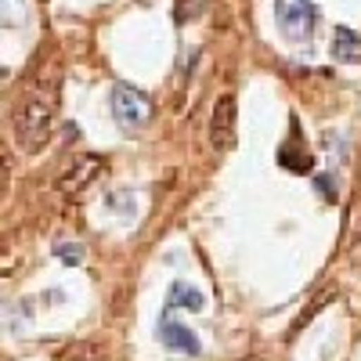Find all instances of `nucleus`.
<instances>
[{"instance_id": "nucleus-5", "label": "nucleus", "mask_w": 361, "mask_h": 361, "mask_svg": "<svg viewBox=\"0 0 361 361\" xmlns=\"http://www.w3.org/2000/svg\"><path fill=\"white\" fill-rule=\"evenodd\" d=\"M159 343L170 347V350H177V354H192V357L202 350L199 336L192 333L188 325H180L173 318V311H163V318H159Z\"/></svg>"}, {"instance_id": "nucleus-12", "label": "nucleus", "mask_w": 361, "mask_h": 361, "mask_svg": "<svg viewBox=\"0 0 361 361\" xmlns=\"http://www.w3.org/2000/svg\"><path fill=\"white\" fill-rule=\"evenodd\" d=\"M318 188H322V195H325V199H336V192H333V180H329V177H318Z\"/></svg>"}, {"instance_id": "nucleus-9", "label": "nucleus", "mask_w": 361, "mask_h": 361, "mask_svg": "<svg viewBox=\"0 0 361 361\" xmlns=\"http://www.w3.org/2000/svg\"><path fill=\"white\" fill-rule=\"evenodd\" d=\"M62 361H109V357H105V350L98 343H76V347L66 350Z\"/></svg>"}, {"instance_id": "nucleus-2", "label": "nucleus", "mask_w": 361, "mask_h": 361, "mask_svg": "<svg viewBox=\"0 0 361 361\" xmlns=\"http://www.w3.org/2000/svg\"><path fill=\"white\" fill-rule=\"evenodd\" d=\"M109 109L116 116V123L123 127L127 134L141 130L148 119H152V102H148V94H145V90H137V87H130V83H112Z\"/></svg>"}, {"instance_id": "nucleus-1", "label": "nucleus", "mask_w": 361, "mask_h": 361, "mask_svg": "<svg viewBox=\"0 0 361 361\" xmlns=\"http://www.w3.org/2000/svg\"><path fill=\"white\" fill-rule=\"evenodd\" d=\"M54 109H58V87L47 69L37 73V80L29 83L25 98L15 109V137L22 145V152H40L51 137L54 127Z\"/></svg>"}, {"instance_id": "nucleus-6", "label": "nucleus", "mask_w": 361, "mask_h": 361, "mask_svg": "<svg viewBox=\"0 0 361 361\" xmlns=\"http://www.w3.org/2000/svg\"><path fill=\"white\" fill-rule=\"evenodd\" d=\"M102 173V156H76L66 173L58 177V192H80Z\"/></svg>"}, {"instance_id": "nucleus-3", "label": "nucleus", "mask_w": 361, "mask_h": 361, "mask_svg": "<svg viewBox=\"0 0 361 361\" xmlns=\"http://www.w3.org/2000/svg\"><path fill=\"white\" fill-rule=\"evenodd\" d=\"M275 22L289 44H307L314 33V4L311 0H275Z\"/></svg>"}, {"instance_id": "nucleus-10", "label": "nucleus", "mask_w": 361, "mask_h": 361, "mask_svg": "<svg viewBox=\"0 0 361 361\" xmlns=\"http://www.w3.org/2000/svg\"><path fill=\"white\" fill-rule=\"evenodd\" d=\"M54 257L62 260V264H80L83 260V246L80 243H58L54 246Z\"/></svg>"}, {"instance_id": "nucleus-7", "label": "nucleus", "mask_w": 361, "mask_h": 361, "mask_svg": "<svg viewBox=\"0 0 361 361\" xmlns=\"http://www.w3.org/2000/svg\"><path fill=\"white\" fill-rule=\"evenodd\" d=\"M333 58L336 62H347V66L361 62V37L354 33V29H347V25L333 29Z\"/></svg>"}, {"instance_id": "nucleus-4", "label": "nucleus", "mask_w": 361, "mask_h": 361, "mask_svg": "<svg viewBox=\"0 0 361 361\" xmlns=\"http://www.w3.org/2000/svg\"><path fill=\"white\" fill-rule=\"evenodd\" d=\"M235 119H238V105L231 94H221L217 105H214V116H209V145L217 152H231L235 148Z\"/></svg>"}, {"instance_id": "nucleus-13", "label": "nucleus", "mask_w": 361, "mask_h": 361, "mask_svg": "<svg viewBox=\"0 0 361 361\" xmlns=\"http://www.w3.org/2000/svg\"><path fill=\"white\" fill-rule=\"evenodd\" d=\"M361 250V209L354 214V253Z\"/></svg>"}, {"instance_id": "nucleus-8", "label": "nucleus", "mask_w": 361, "mask_h": 361, "mask_svg": "<svg viewBox=\"0 0 361 361\" xmlns=\"http://www.w3.org/2000/svg\"><path fill=\"white\" fill-rule=\"evenodd\" d=\"M177 307H185V311H202L206 307V296L199 289H192L188 282H173L170 293H166V311H177Z\"/></svg>"}, {"instance_id": "nucleus-11", "label": "nucleus", "mask_w": 361, "mask_h": 361, "mask_svg": "<svg viewBox=\"0 0 361 361\" xmlns=\"http://www.w3.org/2000/svg\"><path fill=\"white\" fill-rule=\"evenodd\" d=\"M22 11H25V4H22V0H4V29H15V25H22Z\"/></svg>"}, {"instance_id": "nucleus-14", "label": "nucleus", "mask_w": 361, "mask_h": 361, "mask_svg": "<svg viewBox=\"0 0 361 361\" xmlns=\"http://www.w3.org/2000/svg\"><path fill=\"white\" fill-rule=\"evenodd\" d=\"M246 361H260V357H246Z\"/></svg>"}]
</instances>
